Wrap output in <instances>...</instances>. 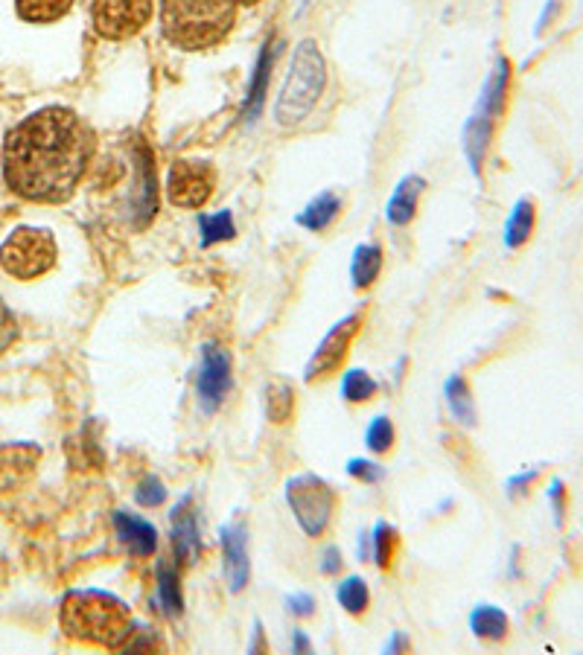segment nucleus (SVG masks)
<instances>
[{
	"mask_svg": "<svg viewBox=\"0 0 583 655\" xmlns=\"http://www.w3.org/2000/svg\"><path fill=\"white\" fill-rule=\"evenodd\" d=\"M94 132L71 109H41L7 134L3 175L30 202H68L94 157Z\"/></svg>",
	"mask_w": 583,
	"mask_h": 655,
	"instance_id": "f257e3e1",
	"label": "nucleus"
},
{
	"mask_svg": "<svg viewBox=\"0 0 583 655\" xmlns=\"http://www.w3.org/2000/svg\"><path fill=\"white\" fill-rule=\"evenodd\" d=\"M237 21V0H161V30L173 48H216Z\"/></svg>",
	"mask_w": 583,
	"mask_h": 655,
	"instance_id": "f03ea898",
	"label": "nucleus"
},
{
	"mask_svg": "<svg viewBox=\"0 0 583 655\" xmlns=\"http://www.w3.org/2000/svg\"><path fill=\"white\" fill-rule=\"evenodd\" d=\"M64 635L100 647H123L132 635V615L126 603L105 592H71L59 612Z\"/></svg>",
	"mask_w": 583,
	"mask_h": 655,
	"instance_id": "7ed1b4c3",
	"label": "nucleus"
},
{
	"mask_svg": "<svg viewBox=\"0 0 583 655\" xmlns=\"http://www.w3.org/2000/svg\"><path fill=\"white\" fill-rule=\"evenodd\" d=\"M324 85H327V64H324L321 50L313 39H304L295 48L289 76H286L280 96H277V125L292 129V125L304 123L309 117V111L316 109V102L321 100Z\"/></svg>",
	"mask_w": 583,
	"mask_h": 655,
	"instance_id": "20e7f679",
	"label": "nucleus"
},
{
	"mask_svg": "<svg viewBox=\"0 0 583 655\" xmlns=\"http://www.w3.org/2000/svg\"><path fill=\"white\" fill-rule=\"evenodd\" d=\"M55 239L44 227H18L0 245V266L16 280H35L55 266Z\"/></svg>",
	"mask_w": 583,
	"mask_h": 655,
	"instance_id": "39448f33",
	"label": "nucleus"
},
{
	"mask_svg": "<svg viewBox=\"0 0 583 655\" xmlns=\"http://www.w3.org/2000/svg\"><path fill=\"white\" fill-rule=\"evenodd\" d=\"M286 501H289L292 513L298 519L300 531L307 536H321L327 531V524L333 519V508H336V495H333V490L324 484L321 478H292L286 484Z\"/></svg>",
	"mask_w": 583,
	"mask_h": 655,
	"instance_id": "423d86ee",
	"label": "nucleus"
},
{
	"mask_svg": "<svg viewBox=\"0 0 583 655\" xmlns=\"http://www.w3.org/2000/svg\"><path fill=\"white\" fill-rule=\"evenodd\" d=\"M94 27L109 41L132 39L152 18V0H94Z\"/></svg>",
	"mask_w": 583,
	"mask_h": 655,
	"instance_id": "0eeeda50",
	"label": "nucleus"
},
{
	"mask_svg": "<svg viewBox=\"0 0 583 655\" xmlns=\"http://www.w3.org/2000/svg\"><path fill=\"white\" fill-rule=\"evenodd\" d=\"M216 187V172L205 161H175L166 181V193L175 207H205Z\"/></svg>",
	"mask_w": 583,
	"mask_h": 655,
	"instance_id": "6e6552de",
	"label": "nucleus"
},
{
	"mask_svg": "<svg viewBox=\"0 0 583 655\" xmlns=\"http://www.w3.org/2000/svg\"><path fill=\"white\" fill-rule=\"evenodd\" d=\"M359 324L362 318L359 315H350L341 324L333 327V332L318 344L316 356L307 365V382H316V379H327L341 367V361L347 359V350H350V344H354L356 332H359Z\"/></svg>",
	"mask_w": 583,
	"mask_h": 655,
	"instance_id": "1a4fd4ad",
	"label": "nucleus"
},
{
	"mask_svg": "<svg viewBox=\"0 0 583 655\" xmlns=\"http://www.w3.org/2000/svg\"><path fill=\"white\" fill-rule=\"evenodd\" d=\"M231 390V356L216 344L202 350V370H198V402L205 411H216L225 393Z\"/></svg>",
	"mask_w": 583,
	"mask_h": 655,
	"instance_id": "9d476101",
	"label": "nucleus"
},
{
	"mask_svg": "<svg viewBox=\"0 0 583 655\" xmlns=\"http://www.w3.org/2000/svg\"><path fill=\"white\" fill-rule=\"evenodd\" d=\"M511 82H513V64L511 59L499 55L497 68L484 82V91H481L479 109H475V117L490 120V123H499L502 114L508 111V96H511Z\"/></svg>",
	"mask_w": 583,
	"mask_h": 655,
	"instance_id": "9b49d317",
	"label": "nucleus"
},
{
	"mask_svg": "<svg viewBox=\"0 0 583 655\" xmlns=\"http://www.w3.org/2000/svg\"><path fill=\"white\" fill-rule=\"evenodd\" d=\"M222 551H225V577H228L231 592H243L245 583H248V574H252L243 524H228L222 531Z\"/></svg>",
	"mask_w": 583,
	"mask_h": 655,
	"instance_id": "f8f14e48",
	"label": "nucleus"
},
{
	"mask_svg": "<svg viewBox=\"0 0 583 655\" xmlns=\"http://www.w3.org/2000/svg\"><path fill=\"white\" fill-rule=\"evenodd\" d=\"M41 458V449L30 443H16V446H3L0 449V492L12 490L21 481L30 478V472L35 469Z\"/></svg>",
	"mask_w": 583,
	"mask_h": 655,
	"instance_id": "ddd939ff",
	"label": "nucleus"
},
{
	"mask_svg": "<svg viewBox=\"0 0 583 655\" xmlns=\"http://www.w3.org/2000/svg\"><path fill=\"white\" fill-rule=\"evenodd\" d=\"M173 547L178 562H184V565L196 562L202 539H198L196 513H193V501L190 499H182V504L173 510Z\"/></svg>",
	"mask_w": 583,
	"mask_h": 655,
	"instance_id": "4468645a",
	"label": "nucleus"
},
{
	"mask_svg": "<svg viewBox=\"0 0 583 655\" xmlns=\"http://www.w3.org/2000/svg\"><path fill=\"white\" fill-rule=\"evenodd\" d=\"M114 528H117L120 542L132 551L134 556H152L158 547V533L146 519L132 513H114Z\"/></svg>",
	"mask_w": 583,
	"mask_h": 655,
	"instance_id": "2eb2a0df",
	"label": "nucleus"
},
{
	"mask_svg": "<svg viewBox=\"0 0 583 655\" xmlns=\"http://www.w3.org/2000/svg\"><path fill=\"white\" fill-rule=\"evenodd\" d=\"M275 55H277V44L275 41H268L266 48L260 50V59H257V68H254L252 85H248V96H245V109L243 117L248 123L260 117L263 105H266V94H268V76H272V68H275Z\"/></svg>",
	"mask_w": 583,
	"mask_h": 655,
	"instance_id": "dca6fc26",
	"label": "nucleus"
},
{
	"mask_svg": "<svg viewBox=\"0 0 583 655\" xmlns=\"http://www.w3.org/2000/svg\"><path fill=\"white\" fill-rule=\"evenodd\" d=\"M420 193H423V178H420V175L402 178L400 187L395 190V195L388 198V207H386L388 222L397 227L409 225L411 218H415V211H418Z\"/></svg>",
	"mask_w": 583,
	"mask_h": 655,
	"instance_id": "f3484780",
	"label": "nucleus"
},
{
	"mask_svg": "<svg viewBox=\"0 0 583 655\" xmlns=\"http://www.w3.org/2000/svg\"><path fill=\"white\" fill-rule=\"evenodd\" d=\"M536 231V204L534 198H520L513 204L511 216L504 222V245L511 250H520L529 245V239Z\"/></svg>",
	"mask_w": 583,
	"mask_h": 655,
	"instance_id": "a211bd4d",
	"label": "nucleus"
},
{
	"mask_svg": "<svg viewBox=\"0 0 583 655\" xmlns=\"http://www.w3.org/2000/svg\"><path fill=\"white\" fill-rule=\"evenodd\" d=\"M470 626L479 635L481 641H490V644H499V641L508 638V632H511V621L504 615L499 606H475L473 615H470Z\"/></svg>",
	"mask_w": 583,
	"mask_h": 655,
	"instance_id": "6ab92c4d",
	"label": "nucleus"
},
{
	"mask_svg": "<svg viewBox=\"0 0 583 655\" xmlns=\"http://www.w3.org/2000/svg\"><path fill=\"white\" fill-rule=\"evenodd\" d=\"M341 211V202L339 195L336 193H321L318 198H313L309 202V207L304 213H300V225L307 227V231H327V227L336 222V216H339Z\"/></svg>",
	"mask_w": 583,
	"mask_h": 655,
	"instance_id": "aec40b11",
	"label": "nucleus"
},
{
	"mask_svg": "<svg viewBox=\"0 0 583 655\" xmlns=\"http://www.w3.org/2000/svg\"><path fill=\"white\" fill-rule=\"evenodd\" d=\"M447 406H450L452 417H456L461 426L473 429L475 426V402L473 393H470V385H467L464 376H452L447 382Z\"/></svg>",
	"mask_w": 583,
	"mask_h": 655,
	"instance_id": "412c9836",
	"label": "nucleus"
},
{
	"mask_svg": "<svg viewBox=\"0 0 583 655\" xmlns=\"http://www.w3.org/2000/svg\"><path fill=\"white\" fill-rule=\"evenodd\" d=\"M18 16L32 24H53L71 12L73 0H16Z\"/></svg>",
	"mask_w": 583,
	"mask_h": 655,
	"instance_id": "4be33fe9",
	"label": "nucleus"
},
{
	"mask_svg": "<svg viewBox=\"0 0 583 655\" xmlns=\"http://www.w3.org/2000/svg\"><path fill=\"white\" fill-rule=\"evenodd\" d=\"M379 272H382V248L379 245H359L354 254V268H350L356 289H368L379 277Z\"/></svg>",
	"mask_w": 583,
	"mask_h": 655,
	"instance_id": "5701e85b",
	"label": "nucleus"
},
{
	"mask_svg": "<svg viewBox=\"0 0 583 655\" xmlns=\"http://www.w3.org/2000/svg\"><path fill=\"white\" fill-rule=\"evenodd\" d=\"M158 597L166 615H182V585H178V571L170 562L158 565Z\"/></svg>",
	"mask_w": 583,
	"mask_h": 655,
	"instance_id": "b1692460",
	"label": "nucleus"
},
{
	"mask_svg": "<svg viewBox=\"0 0 583 655\" xmlns=\"http://www.w3.org/2000/svg\"><path fill=\"white\" fill-rule=\"evenodd\" d=\"M295 411V390L286 382H275L266 388V413L272 422H286Z\"/></svg>",
	"mask_w": 583,
	"mask_h": 655,
	"instance_id": "393cba45",
	"label": "nucleus"
},
{
	"mask_svg": "<svg viewBox=\"0 0 583 655\" xmlns=\"http://www.w3.org/2000/svg\"><path fill=\"white\" fill-rule=\"evenodd\" d=\"M198 227H202V245H216L222 243V239H231V236L237 234L231 211L213 213V216H202L198 218Z\"/></svg>",
	"mask_w": 583,
	"mask_h": 655,
	"instance_id": "a878e982",
	"label": "nucleus"
},
{
	"mask_svg": "<svg viewBox=\"0 0 583 655\" xmlns=\"http://www.w3.org/2000/svg\"><path fill=\"white\" fill-rule=\"evenodd\" d=\"M377 393V382H374L371 373H365V370H350V373H345V379H341V397L347 399V402H368V399Z\"/></svg>",
	"mask_w": 583,
	"mask_h": 655,
	"instance_id": "bb28decb",
	"label": "nucleus"
},
{
	"mask_svg": "<svg viewBox=\"0 0 583 655\" xmlns=\"http://www.w3.org/2000/svg\"><path fill=\"white\" fill-rule=\"evenodd\" d=\"M374 560L382 571L391 569V562H395L397 554V531L391 524H377V531H374Z\"/></svg>",
	"mask_w": 583,
	"mask_h": 655,
	"instance_id": "cd10ccee",
	"label": "nucleus"
},
{
	"mask_svg": "<svg viewBox=\"0 0 583 655\" xmlns=\"http://www.w3.org/2000/svg\"><path fill=\"white\" fill-rule=\"evenodd\" d=\"M368 601H371L368 585H365L359 577H350L339 585V603L350 612V615H362L365 608H368Z\"/></svg>",
	"mask_w": 583,
	"mask_h": 655,
	"instance_id": "c85d7f7f",
	"label": "nucleus"
},
{
	"mask_svg": "<svg viewBox=\"0 0 583 655\" xmlns=\"http://www.w3.org/2000/svg\"><path fill=\"white\" fill-rule=\"evenodd\" d=\"M365 440H368V449H371V452L386 454L388 449L395 446V426H391V420H388V417H377V420L368 426Z\"/></svg>",
	"mask_w": 583,
	"mask_h": 655,
	"instance_id": "c756f323",
	"label": "nucleus"
},
{
	"mask_svg": "<svg viewBox=\"0 0 583 655\" xmlns=\"http://www.w3.org/2000/svg\"><path fill=\"white\" fill-rule=\"evenodd\" d=\"M134 499H137L141 508H158V504H164L166 499L164 481L155 475H146L141 484H137V490H134Z\"/></svg>",
	"mask_w": 583,
	"mask_h": 655,
	"instance_id": "7c9ffc66",
	"label": "nucleus"
},
{
	"mask_svg": "<svg viewBox=\"0 0 583 655\" xmlns=\"http://www.w3.org/2000/svg\"><path fill=\"white\" fill-rule=\"evenodd\" d=\"M549 504H552L554 524H558V528H563V524H566V513H569V490H566V484L560 481V478H554L552 487H549Z\"/></svg>",
	"mask_w": 583,
	"mask_h": 655,
	"instance_id": "2f4dec72",
	"label": "nucleus"
},
{
	"mask_svg": "<svg viewBox=\"0 0 583 655\" xmlns=\"http://www.w3.org/2000/svg\"><path fill=\"white\" fill-rule=\"evenodd\" d=\"M18 338V320L3 300H0V356L16 344Z\"/></svg>",
	"mask_w": 583,
	"mask_h": 655,
	"instance_id": "473e14b6",
	"label": "nucleus"
},
{
	"mask_svg": "<svg viewBox=\"0 0 583 655\" xmlns=\"http://www.w3.org/2000/svg\"><path fill=\"white\" fill-rule=\"evenodd\" d=\"M347 472L354 478H359V481H365V484H379L382 478H386V469L379 467V463H371V461H350V467H347Z\"/></svg>",
	"mask_w": 583,
	"mask_h": 655,
	"instance_id": "72a5a7b5",
	"label": "nucleus"
},
{
	"mask_svg": "<svg viewBox=\"0 0 583 655\" xmlns=\"http://www.w3.org/2000/svg\"><path fill=\"white\" fill-rule=\"evenodd\" d=\"M540 475H543V469H531V472H520V475H513L511 481H508V495H511V499H520V495L531 492V487L540 481Z\"/></svg>",
	"mask_w": 583,
	"mask_h": 655,
	"instance_id": "f704fd0d",
	"label": "nucleus"
},
{
	"mask_svg": "<svg viewBox=\"0 0 583 655\" xmlns=\"http://www.w3.org/2000/svg\"><path fill=\"white\" fill-rule=\"evenodd\" d=\"M560 9H563L560 7V0H549V3H545L543 16H540V21H536V35H543V32L552 27L554 18L560 16Z\"/></svg>",
	"mask_w": 583,
	"mask_h": 655,
	"instance_id": "c9c22d12",
	"label": "nucleus"
},
{
	"mask_svg": "<svg viewBox=\"0 0 583 655\" xmlns=\"http://www.w3.org/2000/svg\"><path fill=\"white\" fill-rule=\"evenodd\" d=\"M321 571H324V574H339V571H341V554H339V547H327V551H324Z\"/></svg>",
	"mask_w": 583,
	"mask_h": 655,
	"instance_id": "e433bc0d",
	"label": "nucleus"
},
{
	"mask_svg": "<svg viewBox=\"0 0 583 655\" xmlns=\"http://www.w3.org/2000/svg\"><path fill=\"white\" fill-rule=\"evenodd\" d=\"M289 608L300 617H309L313 612H316V608H313V597H309V594H298V597H289Z\"/></svg>",
	"mask_w": 583,
	"mask_h": 655,
	"instance_id": "4c0bfd02",
	"label": "nucleus"
},
{
	"mask_svg": "<svg viewBox=\"0 0 583 655\" xmlns=\"http://www.w3.org/2000/svg\"><path fill=\"white\" fill-rule=\"evenodd\" d=\"M402 647H406V638H402V635H395V641L388 644V653H397V649Z\"/></svg>",
	"mask_w": 583,
	"mask_h": 655,
	"instance_id": "58836bf2",
	"label": "nucleus"
},
{
	"mask_svg": "<svg viewBox=\"0 0 583 655\" xmlns=\"http://www.w3.org/2000/svg\"><path fill=\"white\" fill-rule=\"evenodd\" d=\"M295 647H298V649H304V653H307V649H309L307 638H304V635H300V632H298V635H295Z\"/></svg>",
	"mask_w": 583,
	"mask_h": 655,
	"instance_id": "ea45409f",
	"label": "nucleus"
},
{
	"mask_svg": "<svg viewBox=\"0 0 583 655\" xmlns=\"http://www.w3.org/2000/svg\"><path fill=\"white\" fill-rule=\"evenodd\" d=\"M237 3H257V0H237Z\"/></svg>",
	"mask_w": 583,
	"mask_h": 655,
	"instance_id": "a19ab883",
	"label": "nucleus"
}]
</instances>
